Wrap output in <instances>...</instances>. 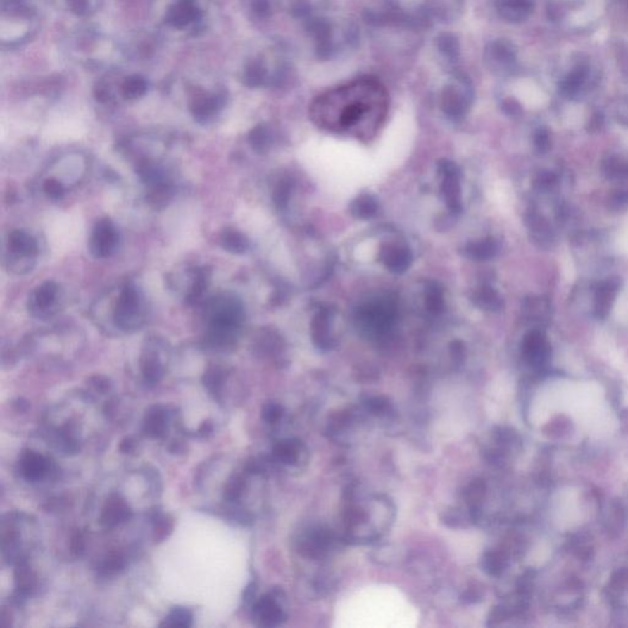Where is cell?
Segmentation results:
<instances>
[{"instance_id": "cell-2", "label": "cell", "mask_w": 628, "mask_h": 628, "mask_svg": "<svg viewBox=\"0 0 628 628\" xmlns=\"http://www.w3.org/2000/svg\"><path fill=\"white\" fill-rule=\"evenodd\" d=\"M419 610L401 590L370 584L353 590L339 601L334 626L340 628H414Z\"/></svg>"}, {"instance_id": "cell-9", "label": "cell", "mask_w": 628, "mask_h": 628, "mask_svg": "<svg viewBox=\"0 0 628 628\" xmlns=\"http://www.w3.org/2000/svg\"><path fill=\"white\" fill-rule=\"evenodd\" d=\"M395 310L391 305L383 301H376L363 306L357 312V322L370 328H384L393 324Z\"/></svg>"}, {"instance_id": "cell-26", "label": "cell", "mask_w": 628, "mask_h": 628, "mask_svg": "<svg viewBox=\"0 0 628 628\" xmlns=\"http://www.w3.org/2000/svg\"><path fill=\"white\" fill-rule=\"evenodd\" d=\"M530 230H532L533 237L538 242L541 243V246H545V247L551 246L553 234H552L551 229L546 222V220H544L541 216H534L530 221Z\"/></svg>"}, {"instance_id": "cell-11", "label": "cell", "mask_w": 628, "mask_h": 628, "mask_svg": "<svg viewBox=\"0 0 628 628\" xmlns=\"http://www.w3.org/2000/svg\"><path fill=\"white\" fill-rule=\"evenodd\" d=\"M495 10L505 23L519 24L532 15L534 3L533 0H496Z\"/></svg>"}, {"instance_id": "cell-46", "label": "cell", "mask_w": 628, "mask_h": 628, "mask_svg": "<svg viewBox=\"0 0 628 628\" xmlns=\"http://www.w3.org/2000/svg\"><path fill=\"white\" fill-rule=\"evenodd\" d=\"M91 386L95 388V391H100V393H106V391L110 389V381L108 379H106L105 377H94V378H91Z\"/></svg>"}, {"instance_id": "cell-18", "label": "cell", "mask_w": 628, "mask_h": 628, "mask_svg": "<svg viewBox=\"0 0 628 628\" xmlns=\"http://www.w3.org/2000/svg\"><path fill=\"white\" fill-rule=\"evenodd\" d=\"M329 0H287V9L296 19L305 20L323 15Z\"/></svg>"}, {"instance_id": "cell-30", "label": "cell", "mask_w": 628, "mask_h": 628, "mask_svg": "<svg viewBox=\"0 0 628 628\" xmlns=\"http://www.w3.org/2000/svg\"><path fill=\"white\" fill-rule=\"evenodd\" d=\"M378 205L376 200L370 196H361L357 198L351 205V213L353 216L360 219H370L376 214Z\"/></svg>"}, {"instance_id": "cell-28", "label": "cell", "mask_w": 628, "mask_h": 628, "mask_svg": "<svg viewBox=\"0 0 628 628\" xmlns=\"http://www.w3.org/2000/svg\"><path fill=\"white\" fill-rule=\"evenodd\" d=\"M203 382H204V386L206 387V389L211 394L215 395V396H219L221 394V391H222V387H224V370L218 366L210 367L209 370L205 372Z\"/></svg>"}, {"instance_id": "cell-25", "label": "cell", "mask_w": 628, "mask_h": 628, "mask_svg": "<svg viewBox=\"0 0 628 628\" xmlns=\"http://www.w3.org/2000/svg\"><path fill=\"white\" fill-rule=\"evenodd\" d=\"M221 243L225 249L232 253L246 252L248 248L247 238L236 230H225L221 236Z\"/></svg>"}, {"instance_id": "cell-40", "label": "cell", "mask_w": 628, "mask_h": 628, "mask_svg": "<svg viewBox=\"0 0 628 628\" xmlns=\"http://www.w3.org/2000/svg\"><path fill=\"white\" fill-rule=\"evenodd\" d=\"M426 305L429 306V310L436 312V313L442 310V294H441V291L438 290L436 286H434L433 289H429V290L427 291V296H426Z\"/></svg>"}, {"instance_id": "cell-3", "label": "cell", "mask_w": 628, "mask_h": 628, "mask_svg": "<svg viewBox=\"0 0 628 628\" xmlns=\"http://www.w3.org/2000/svg\"><path fill=\"white\" fill-rule=\"evenodd\" d=\"M305 30L319 61H333L357 47L360 31L351 20L330 19L324 15L305 20Z\"/></svg>"}, {"instance_id": "cell-34", "label": "cell", "mask_w": 628, "mask_h": 628, "mask_svg": "<svg viewBox=\"0 0 628 628\" xmlns=\"http://www.w3.org/2000/svg\"><path fill=\"white\" fill-rule=\"evenodd\" d=\"M172 530H173V519L170 515H157L153 528L155 543H162L165 539L170 536Z\"/></svg>"}, {"instance_id": "cell-7", "label": "cell", "mask_w": 628, "mask_h": 628, "mask_svg": "<svg viewBox=\"0 0 628 628\" xmlns=\"http://www.w3.org/2000/svg\"><path fill=\"white\" fill-rule=\"evenodd\" d=\"M416 5L432 24H453L464 14L467 0H421Z\"/></svg>"}, {"instance_id": "cell-21", "label": "cell", "mask_w": 628, "mask_h": 628, "mask_svg": "<svg viewBox=\"0 0 628 628\" xmlns=\"http://www.w3.org/2000/svg\"><path fill=\"white\" fill-rule=\"evenodd\" d=\"M224 105V97L218 95H208L198 97L191 106V111L199 120H208L214 117L218 111Z\"/></svg>"}, {"instance_id": "cell-20", "label": "cell", "mask_w": 628, "mask_h": 628, "mask_svg": "<svg viewBox=\"0 0 628 628\" xmlns=\"http://www.w3.org/2000/svg\"><path fill=\"white\" fill-rule=\"evenodd\" d=\"M619 285L620 282L617 279L616 280L610 279V280L603 282L596 291V307L595 308H596V314L600 318H605L609 313L615 297L617 295Z\"/></svg>"}, {"instance_id": "cell-31", "label": "cell", "mask_w": 628, "mask_h": 628, "mask_svg": "<svg viewBox=\"0 0 628 628\" xmlns=\"http://www.w3.org/2000/svg\"><path fill=\"white\" fill-rule=\"evenodd\" d=\"M123 95L125 99H139L148 90V82L140 77H132L124 81L123 84Z\"/></svg>"}, {"instance_id": "cell-4", "label": "cell", "mask_w": 628, "mask_h": 628, "mask_svg": "<svg viewBox=\"0 0 628 628\" xmlns=\"http://www.w3.org/2000/svg\"><path fill=\"white\" fill-rule=\"evenodd\" d=\"M475 100V89L465 73L453 72L441 91V108L448 118L460 120L469 113Z\"/></svg>"}, {"instance_id": "cell-24", "label": "cell", "mask_w": 628, "mask_h": 628, "mask_svg": "<svg viewBox=\"0 0 628 628\" xmlns=\"http://www.w3.org/2000/svg\"><path fill=\"white\" fill-rule=\"evenodd\" d=\"M142 371L145 381L156 384L163 376L161 363L155 355H145L142 360Z\"/></svg>"}, {"instance_id": "cell-32", "label": "cell", "mask_w": 628, "mask_h": 628, "mask_svg": "<svg viewBox=\"0 0 628 628\" xmlns=\"http://www.w3.org/2000/svg\"><path fill=\"white\" fill-rule=\"evenodd\" d=\"M193 622V615L191 611L184 608H175L170 615L167 616L165 624L162 626H172V627H189Z\"/></svg>"}, {"instance_id": "cell-51", "label": "cell", "mask_w": 628, "mask_h": 628, "mask_svg": "<svg viewBox=\"0 0 628 628\" xmlns=\"http://www.w3.org/2000/svg\"><path fill=\"white\" fill-rule=\"evenodd\" d=\"M213 429H214L213 424L210 421H205L204 424L200 426L199 434L203 436V437H206V436H209L210 433L213 432Z\"/></svg>"}, {"instance_id": "cell-37", "label": "cell", "mask_w": 628, "mask_h": 628, "mask_svg": "<svg viewBox=\"0 0 628 628\" xmlns=\"http://www.w3.org/2000/svg\"><path fill=\"white\" fill-rule=\"evenodd\" d=\"M124 567H125V560L123 555L119 552H111L102 565V570L106 574H115L122 571Z\"/></svg>"}, {"instance_id": "cell-35", "label": "cell", "mask_w": 628, "mask_h": 628, "mask_svg": "<svg viewBox=\"0 0 628 628\" xmlns=\"http://www.w3.org/2000/svg\"><path fill=\"white\" fill-rule=\"evenodd\" d=\"M605 173L611 178H621L628 175V165L620 158H609L604 163Z\"/></svg>"}, {"instance_id": "cell-33", "label": "cell", "mask_w": 628, "mask_h": 628, "mask_svg": "<svg viewBox=\"0 0 628 628\" xmlns=\"http://www.w3.org/2000/svg\"><path fill=\"white\" fill-rule=\"evenodd\" d=\"M476 303L482 307L484 310H497L502 307V301L497 292L485 287L484 290L479 291L476 295Z\"/></svg>"}, {"instance_id": "cell-22", "label": "cell", "mask_w": 628, "mask_h": 628, "mask_svg": "<svg viewBox=\"0 0 628 628\" xmlns=\"http://www.w3.org/2000/svg\"><path fill=\"white\" fill-rule=\"evenodd\" d=\"M166 431V416L161 406L150 408L144 421V432L149 437H162Z\"/></svg>"}, {"instance_id": "cell-23", "label": "cell", "mask_w": 628, "mask_h": 628, "mask_svg": "<svg viewBox=\"0 0 628 628\" xmlns=\"http://www.w3.org/2000/svg\"><path fill=\"white\" fill-rule=\"evenodd\" d=\"M588 69L586 67H578L570 73L560 84V91L566 97H573L581 90L582 86L586 82Z\"/></svg>"}, {"instance_id": "cell-13", "label": "cell", "mask_w": 628, "mask_h": 628, "mask_svg": "<svg viewBox=\"0 0 628 628\" xmlns=\"http://www.w3.org/2000/svg\"><path fill=\"white\" fill-rule=\"evenodd\" d=\"M8 244H9L10 251L13 253L15 264H18L19 262L24 263V264L32 262V258L37 253V243L34 238L24 231H13L9 234Z\"/></svg>"}, {"instance_id": "cell-1", "label": "cell", "mask_w": 628, "mask_h": 628, "mask_svg": "<svg viewBox=\"0 0 628 628\" xmlns=\"http://www.w3.org/2000/svg\"><path fill=\"white\" fill-rule=\"evenodd\" d=\"M388 111L389 95L381 81L358 77L317 96L310 106V118L328 133L368 143L381 132Z\"/></svg>"}, {"instance_id": "cell-45", "label": "cell", "mask_w": 628, "mask_h": 628, "mask_svg": "<svg viewBox=\"0 0 628 628\" xmlns=\"http://www.w3.org/2000/svg\"><path fill=\"white\" fill-rule=\"evenodd\" d=\"M555 182H556V176H555L553 173L546 172V173H541V175L538 177L536 184H538L539 188H541V189H548L552 184H555Z\"/></svg>"}, {"instance_id": "cell-8", "label": "cell", "mask_w": 628, "mask_h": 628, "mask_svg": "<svg viewBox=\"0 0 628 628\" xmlns=\"http://www.w3.org/2000/svg\"><path fill=\"white\" fill-rule=\"evenodd\" d=\"M118 244V232L108 219L100 220L91 234L89 248L95 258L110 257Z\"/></svg>"}, {"instance_id": "cell-27", "label": "cell", "mask_w": 628, "mask_h": 628, "mask_svg": "<svg viewBox=\"0 0 628 628\" xmlns=\"http://www.w3.org/2000/svg\"><path fill=\"white\" fill-rule=\"evenodd\" d=\"M15 579L18 583V589L23 595L31 594V591L36 586V578H34V573L31 572L29 566L25 562H21L18 570L15 572Z\"/></svg>"}, {"instance_id": "cell-16", "label": "cell", "mask_w": 628, "mask_h": 628, "mask_svg": "<svg viewBox=\"0 0 628 628\" xmlns=\"http://www.w3.org/2000/svg\"><path fill=\"white\" fill-rule=\"evenodd\" d=\"M199 9L193 0H180L167 13V21L178 29H183L199 19Z\"/></svg>"}, {"instance_id": "cell-43", "label": "cell", "mask_w": 628, "mask_h": 628, "mask_svg": "<svg viewBox=\"0 0 628 628\" xmlns=\"http://www.w3.org/2000/svg\"><path fill=\"white\" fill-rule=\"evenodd\" d=\"M628 206V191H620L610 200V208L614 210H622Z\"/></svg>"}, {"instance_id": "cell-14", "label": "cell", "mask_w": 628, "mask_h": 628, "mask_svg": "<svg viewBox=\"0 0 628 628\" xmlns=\"http://www.w3.org/2000/svg\"><path fill=\"white\" fill-rule=\"evenodd\" d=\"M132 517V510L129 508L125 501L118 495L111 496L106 502L102 514H101V524L107 528L115 527L118 524L127 522Z\"/></svg>"}, {"instance_id": "cell-19", "label": "cell", "mask_w": 628, "mask_h": 628, "mask_svg": "<svg viewBox=\"0 0 628 628\" xmlns=\"http://www.w3.org/2000/svg\"><path fill=\"white\" fill-rule=\"evenodd\" d=\"M47 460L39 453L27 451L21 458L23 475L30 481H39L47 472Z\"/></svg>"}, {"instance_id": "cell-50", "label": "cell", "mask_w": 628, "mask_h": 628, "mask_svg": "<svg viewBox=\"0 0 628 628\" xmlns=\"http://www.w3.org/2000/svg\"><path fill=\"white\" fill-rule=\"evenodd\" d=\"M603 125V117L601 115H595L590 119V130H598Z\"/></svg>"}, {"instance_id": "cell-5", "label": "cell", "mask_w": 628, "mask_h": 628, "mask_svg": "<svg viewBox=\"0 0 628 628\" xmlns=\"http://www.w3.org/2000/svg\"><path fill=\"white\" fill-rule=\"evenodd\" d=\"M484 63L496 77H510L517 70V49L508 39H494L486 44Z\"/></svg>"}, {"instance_id": "cell-44", "label": "cell", "mask_w": 628, "mask_h": 628, "mask_svg": "<svg viewBox=\"0 0 628 628\" xmlns=\"http://www.w3.org/2000/svg\"><path fill=\"white\" fill-rule=\"evenodd\" d=\"M70 548H72L73 553L77 555V556H80V555L84 553V551H85V540H84L82 534L77 532V533L73 535Z\"/></svg>"}, {"instance_id": "cell-41", "label": "cell", "mask_w": 628, "mask_h": 628, "mask_svg": "<svg viewBox=\"0 0 628 628\" xmlns=\"http://www.w3.org/2000/svg\"><path fill=\"white\" fill-rule=\"evenodd\" d=\"M44 191L47 193L49 198L57 200L61 199L64 194V188H63L62 183L58 180H48L44 183Z\"/></svg>"}, {"instance_id": "cell-29", "label": "cell", "mask_w": 628, "mask_h": 628, "mask_svg": "<svg viewBox=\"0 0 628 628\" xmlns=\"http://www.w3.org/2000/svg\"><path fill=\"white\" fill-rule=\"evenodd\" d=\"M467 254L474 259L485 260L492 258L497 253V243L492 238H487L480 242L471 243L467 247Z\"/></svg>"}, {"instance_id": "cell-49", "label": "cell", "mask_w": 628, "mask_h": 628, "mask_svg": "<svg viewBox=\"0 0 628 628\" xmlns=\"http://www.w3.org/2000/svg\"><path fill=\"white\" fill-rule=\"evenodd\" d=\"M135 448V441L132 437L124 438L122 443L119 444V449L122 453H132Z\"/></svg>"}, {"instance_id": "cell-48", "label": "cell", "mask_w": 628, "mask_h": 628, "mask_svg": "<svg viewBox=\"0 0 628 628\" xmlns=\"http://www.w3.org/2000/svg\"><path fill=\"white\" fill-rule=\"evenodd\" d=\"M69 8L77 14H85L87 10V0H68Z\"/></svg>"}, {"instance_id": "cell-42", "label": "cell", "mask_w": 628, "mask_h": 628, "mask_svg": "<svg viewBox=\"0 0 628 628\" xmlns=\"http://www.w3.org/2000/svg\"><path fill=\"white\" fill-rule=\"evenodd\" d=\"M535 145L540 151H546L550 148V135L546 129H539L535 134Z\"/></svg>"}, {"instance_id": "cell-6", "label": "cell", "mask_w": 628, "mask_h": 628, "mask_svg": "<svg viewBox=\"0 0 628 628\" xmlns=\"http://www.w3.org/2000/svg\"><path fill=\"white\" fill-rule=\"evenodd\" d=\"M115 320L117 327L123 330L138 329L143 323V306L134 286H125L120 292L115 306Z\"/></svg>"}, {"instance_id": "cell-12", "label": "cell", "mask_w": 628, "mask_h": 628, "mask_svg": "<svg viewBox=\"0 0 628 628\" xmlns=\"http://www.w3.org/2000/svg\"><path fill=\"white\" fill-rule=\"evenodd\" d=\"M58 292V285L53 281H47L39 286L30 297V310L37 317L48 315L57 301Z\"/></svg>"}, {"instance_id": "cell-17", "label": "cell", "mask_w": 628, "mask_h": 628, "mask_svg": "<svg viewBox=\"0 0 628 628\" xmlns=\"http://www.w3.org/2000/svg\"><path fill=\"white\" fill-rule=\"evenodd\" d=\"M381 259L391 272H403L410 267L413 257L408 248L399 244H388L382 248Z\"/></svg>"}, {"instance_id": "cell-36", "label": "cell", "mask_w": 628, "mask_h": 628, "mask_svg": "<svg viewBox=\"0 0 628 628\" xmlns=\"http://www.w3.org/2000/svg\"><path fill=\"white\" fill-rule=\"evenodd\" d=\"M249 140H251V144L254 146V149L262 151L270 143V132H269V129L267 127L259 125L251 133Z\"/></svg>"}, {"instance_id": "cell-38", "label": "cell", "mask_w": 628, "mask_h": 628, "mask_svg": "<svg viewBox=\"0 0 628 628\" xmlns=\"http://www.w3.org/2000/svg\"><path fill=\"white\" fill-rule=\"evenodd\" d=\"M243 487H244V482H243L242 477L234 476L232 479H230L227 485L225 487V500L230 501V502L238 500L239 496L242 495Z\"/></svg>"}, {"instance_id": "cell-10", "label": "cell", "mask_w": 628, "mask_h": 628, "mask_svg": "<svg viewBox=\"0 0 628 628\" xmlns=\"http://www.w3.org/2000/svg\"><path fill=\"white\" fill-rule=\"evenodd\" d=\"M434 48L437 51L439 62L451 72H457L462 59V46L457 34L452 32H441L434 39Z\"/></svg>"}, {"instance_id": "cell-47", "label": "cell", "mask_w": 628, "mask_h": 628, "mask_svg": "<svg viewBox=\"0 0 628 628\" xmlns=\"http://www.w3.org/2000/svg\"><path fill=\"white\" fill-rule=\"evenodd\" d=\"M502 108H503V111H505L507 115H520V112H522V107L519 106L518 102L512 100V99L505 100V102H503V105H502Z\"/></svg>"}, {"instance_id": "cell-39", "label": "cell", "mask_w": 628, "mask_h": 628, "mask_svg": "<svg viewBox=\"0 0 628 628\" xmlns=\"http://www.w3.org/2000/svg\"><path fill=\"white\" fill-rule=\"evenodd\" d=\"M253 14L259 19H268L272 13V5L270 0H252L251 3Z\"/></svg>"}, {"instance_id": "cell-15", "label": "cell", "mask_w": 628, "mask_h": 628, "mask_svg": "<svg viewBox=\"0 0 628 628\" xmlns=\"http://www.w3.org/2000/svg\"><path fill=\"white\" fill-rule=\"evenodd\" d=\"M441 170L444 173L442 191L448 208L453 211L460 210V188L458 183L457 167L452 162L444 161L441 165Z\"/></svg>"}]
</instances>
